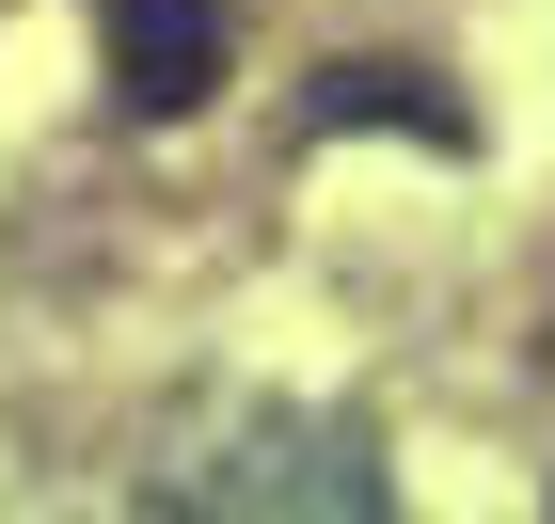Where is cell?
I'll return each instance as SVG.
<instances>
[{
	"label": "cell",
	"mask_w": 555,
	"mask_h": 524,
	"mask_svg": "<svg viewBox=\"0 0 555 524\" xmlns=\"http://www.w3.org/2000/svg\"><path fill=\"white\" fill-rule=\"evenodd\" d=\"M318 128H428V143H461V112H444L413 64H334V80H318Z\"/></svg>",
	"instance_id": "7a4b0ae2"
},
{
	"label": "cell",
	"mask_w": 555,
	"mask_h": 524,
	"mask_svg": "<svg viewBox=\"0 0 555 524\" xmlns=\"http://www.w3.org/2000/svg\"><path fill=\"white\" fill-rule=\"evenodd\" d=\"M112 80L128 112H191L222 80V0H112Z\"/></svg>",
	"instance_id": "6da1fadb"
}]
</instances>
